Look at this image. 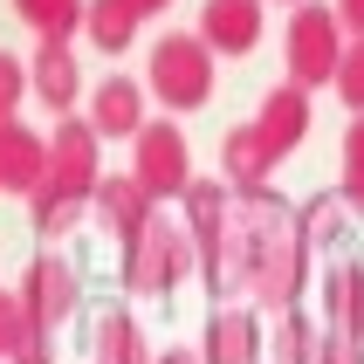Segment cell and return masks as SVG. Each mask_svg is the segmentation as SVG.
<instances>
[{
    "mask_svg": "<svg viewBox=\"0 0 364 364\" xmlns=\"http://www.w3.org/2000/svg\"><path fill=\"white\" fill-rule=\"evenodd\" d=\"M151 90H159L165 103H179V110H193V103L213 97V62H206L200 41H159V55H151Z\"/></svg>",
    "mask_w": 364,
    "mask_h": 364,
    "instance_id": "6da1fadb",
    "label": "cell"
},
{
    "mask_svg": "<svg viewBox=\"0 0 364 364\" xmlns=\"http://www.w3.org/2000/svg\"><path fill=\"white\" fill-rule=\"evenodd\" d=\"M138 186H144V200L186 186V138L172 124H144L138 131Z\"/></svg>",
    "mask_w": 364,
    "mask_h": 364,
    "instance_id": "7a4b0ae2",
    "label": "cell"
},
{
    "mask_svg": "<svg viewBox=\"0 0 364 364\" xmlns=\"http://www.w3.org/2000/svg\"><path fill=\"white\" fill-rule=\"evenodd\" d=\"M337 28H330V14L323 7H303V14H296V28H289V69H296V76H330V69H337Z\"/></svg>",
    "mask_w": 364,
    "mask_h": 364,
    "instance_id": "3957f363",
    "label": "cell"
},
{
    "mask_svg": "<svg viewBox=\"0 0 364 364\" xmlns=\"http://www.w3.org/2000/svg\"><path fill=\"white\" fill-rule=\"evenodd\" d=\"M131 247H138V262H131V282H144V289H165V282L186 268V247L172 241L159 220H144L138 234H131Z\"/></svg>",
    "mask_w": 364,
    "mask_h": 364,
    "instance_id": "277c9868",
    "label": "cell"
},
{
    "mask_svg": "<svg viewBox=\"0 0 364 364\" xmlns=\"http://www.w3.org/2000/svg\"><path fill=\"white\" fill-rule=\"evenodd\" d=\"M138 97H144V90H138V82H103V90H97V117H90V131H124V138H138V131H144V124H138Z\"/></svg>",
    "mask_w": 364,
    "mask_h": 364,
    "instance_id": "5b68a950",
    "label": "cell"
},
{
    "mask_svg": "<svg viewBox=\"0 0 364 364\" xmlns=\"http://www.w3.org/2000/svg\"><path fill=\"white\" fill-rule=\"evenodd\" d=\"M255 28H262V7L255 0H213L206 7V35L220 41V48H247Z\"/></svg>",
    "mask_w": 364,
    "mask_h": 364,
    "instance_id": "8992f818",
    "label": "cell"
},
{
    "mask_svg": "<svg viewBox=\"0 0 364 364\" xmlns=\"http://www.w3.org/2000/svg\"><path fill=\"white\" fill-rule=\"evenodd\" d=\"M48 172V159L35 151V138H21L14 124H0V186H35Z\"/></svg>",
    "mask_w": 364,
    "mask_h": 364,
    "instance_id": "52a82bcc",
    "label": "cell"
},
{
    "mask_svg": "<svg viewBox=\"0 0 364 364\" xmlns=\"http://www.w3.org/2000/svg\"><path fill=\"white\" fill-rule=\"evenodd\" d=\"M35 90H41V103L69 110V97H76V62L62 55V41H48V48L35 55Z\"/></svg>",
    "mask_w": 364,
    "mask_h": 364,
    "instance_id": "ba28073f",
    "label": "cell"
},
{
    "mask_svg": "<svg viewBox=\"0 0 364 364\" xmlns=\"http://www.w3.org/2000/svg\"><path fill=\"white\" fill-rule=\"evenodd\" d=\"M213 364H255V316L227 309L213 323Z\"/></svg>",
    "mask_w": 364,
    "mask_h": 364,
    "instance_id": "9c48e42d",
    "label": "cell"
},
{
    "mask_svg": "<svg viewBox=\"0 0 364 364\" xmlns=\"http://www.w3.org/2000/svg\"><path fill=\"white\" fill-rule=\"evenodd\" d=\"M14 7H21V21H35L48 41H62L82 21V0H14Z\"/></svg>",
    "mask_w": 364,
    "mask_h": 364,
    "instance_id": "30bf717a",
    "label": "cell"
},
{
    "mask_svg": "<svg viewBox=\"0 0 364 364\" xmlns=\"http://www.w3.org/2000/svg\"><path fill=\"white\" fill-rule=\"evenodd\" d=\"M28 303H35L41 316H62V309H69V275H62L55 262L28 268Z\"/></svg>",
    "mask_w": 364,
    "mask_h": 364,
    "instance_id": "8fae6325",
    "label": "cell"
},
{
    "mask_svg": "<svg viewBox=\"0 0 364 364\" xmlns=\"http://www.w3.org/2000/svg\"><path fill=\"white\" fill-rule=\"evenodd\" d=\"M97 48H124L131 41V0H97Z\"/></svg>",
    "mask_w": 364,
    "mask_h": 364,
    "instance_id": "7c38bea8",
    "label": "cell"
},
{
    "mask_svg": "<svg viewBox=\"0 0 364 364\" xmlns=\"http://www.w3.org/2000/svg\"><path fill=\"white\" fill-rule=\"evenodd\" d=\"M186 213L200 234H220V186H186Z\"/></svg>",
    "mask_w": 364,
    "mask_h": 364,
    "instance_id": "4fadbf2b",
    "label": "cell"
},
{
    "mask_svg": "<svg viewBox=\"0 0 364 364\" xmlns=\"http://www.w3.org/2000/svg\"><path fill=\"white\" fill-rule=\"evenodd\" d=\"M344 193H350V206H364V124L350 131V159H344Z\"/></svg>",
    "mask_w": 364,
    "mask_h": 364,
    "instance_id": "5bb4252c",
    "label": "cell"
},
{
    "mask_svg": "<svg viewBox=\"0 0 364 364\" xmlns=\"http://www.w3.org/2000/svg\"><path fill=\"white\" fill-rule=\"evenodd\" d=\"M21 90H28V76H21V62L14 55H0V117L21 103Z\"/></svg>",
    "mask_w": 364,
    "mask_h": 364,
    "instance_id": "9a60e30c",
    "label": "cell"
},
{
    "mask_svg": "<svg viewBox=\"0 0 364 364\" xmlns=\"http://www.w3.org/2000/svg\"><path fill=\"white\" fill-rule=\"evenodd\" d=\"M337 82H344V97H350V103L364 110V48H358L350 62H337Z\"/></svg>",
    "mask_w": 364,
    "mask_h": 364,
    "instance_id": "2e32d148",
    "label": "cell"
},
{
    "mask_svg": "<svg viewBox=\"0 0 364 364\" xmlns=\"http://www.w3.org/2000/svg\"><path fill=\"white\" fill-rule=\"evenodd\" d=\"M323 364H358V337H330Z\"/></svg>",
    "mask_w": 364,
    "mask_h": 364,
    "instance_id": "e0dca14e",
    "label": "cell"
},
{
    "mask_svg": "<svg viewBox=\"0 0 364 364\" xmlns=\"http://www.w3.org/2000/svg\"><path fill=\"white\" fill-rule=\"evenodd\" d=\"M14 337H21V316H14V303H0V350H14Z\"/></svg>",
    "mask_w": 364,
    "mask_h": 364,
    "instance_id": "ac0fdd59",
    "label": "cell"
},
{
    "mask_svg": "<svg viewBox=\"0 0 364 364\" xmlns=\"http://www.w3.org/2000/svg\"><path fill=\"white\" fill-rule=\"evenodd\" d=\"M344 14H350V21H358V28H364V0H344Z\"/></svg>",
    "mask_w": 364,
    "mask_h": 364,
    "instance_id": "d6986e66",
    "label": "cell"
},
{
    "mask_svg": "<svg viewBox=\"0 0 364 364\" xmlns=\"http://www.w3.org/2000/svg\"><path fill=\"white\" fill-rule=\"evenodd\" d=\"M165 364H200V358H186V350H172V358H165Z\"/></svg>",
    "mask_w": 364,
    "mask_h": 364,
    "instance_id": "ffe728a7",
    "label": "cell"
}]
</instances>
